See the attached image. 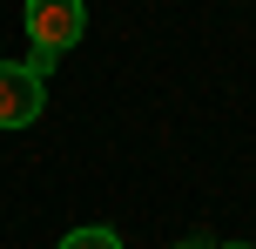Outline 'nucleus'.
Here are the masks:
<instances>
[{
    "label": "nucleus",
    "instance_id": "f257e3e1",
    "mask_svg": "<svg viewBox=\"0 0 256 249\" xmlns=\"http://www.w3.org/2000/svg\"><path fill=\"white\" fill-rule=\"evenodd\" d=\"M20 20H27L34 54H54V61H61V54L88 34V7H81V0H27Z\"/></svg>",
    "mask_w": 256,
    "mask_h": 249
},
{
    "label": "nucleus",
    "instance_id": "f03ea898",
    "mask_svg": "<svg viewBox=\"0 0 256 249\" xmlns=\"http://www.w3.org/2000/svg\"><path fill=\"white\" fill-rule=\"evenodd\" d=\"M40 108H48L40 74H34V67H7V61H0V128H27Z\"/></svg>",
    "mask_w": 256,
    "mask_h": 249
},
{
    "label": "nucleus",
    "instance_id": "7ed1b4c3",
    "mask_svg": "<svg viewBox=\"0 0 256 249\" xmlns=\"http://www.w3.org/2000/svg\"><path fill=\"white\" fill-rule=\"evenodd\" d=\"M54 249H122V236H115V229H94V223H88V229H68Z\"/></svg>",
    "mask_w": 256,
    "mask_h": 249
},
{
    "label": "nucleus",
    "instance_id": "20e7f679",
    "mask_svg": "<svg viewBox=\"0 0 256 249\" xmlns=\"http://www.w3.org/2000/svg\"><path fill=\"white\" fill-rule=\"evenodd\" d=\"M222 249H250V243H222Z\"/></svg>",
    "mask_w": 256,
    "mask_h": 249
},
{
    "label": "nucleus",
    "instance_id": "39448f33",
    "mask_svg": "<svg viewBox=\"0 0 256 249\" xmlns=\"http://www.w3.org/2000/svg\"><path fill=\"white\" fill-rule=\"evenodd\" d=\"M176 249H202V243H176Z\"/></svg>",
    "mask_w": 256,
    "mask_h": 249
}]
</instances>
